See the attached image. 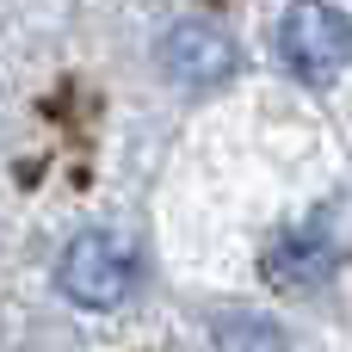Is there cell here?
<instances>
[{"mask_svg":"<svg viewBox=\"0 0 352 352\" xmlns=\"http://www.w3.org/2000/svg\"><path fill=\"white\" fill-rule=\"evenodd\" d=\"M278 62L303 87H328L352 68V19L328 0H291L278 19Z\"/></svg>","mask_w":352,"mask_h":352,"instance_id":"cell-1","label":"cell"},{"mask_svg":"<svg viewBox=\"0 0 352 352\" xmlns=\"http://www.w3.org/2000/svg\"><path fill=\"white\" fill-rule=\"evenodd\" d=\"M130 285H136V248L111 229L74 235L56 260V291L80 309H111V303L130 297Z\"/></svg>","mask_w":352,"mask_h":352,"instance_id":"cell-2","label":"cell"},{"mask_svg":"<svg viewBox=\"0 0 352 352\" xmlns=\"http://www.w3.org/2000/svg\"><path fill=\"white\" fill-rule=\"evenodd\" d=\"M161 68H167L179 87L210 93V87H223V80L235 74V43H229V31H217L210 19H179V25H167V37H161Z\"/></svg>","mask_w":352,"mask_h":352,"instance_id":"cell-3","label":"cell"},{"mask_svg":"<svg viewBox=\"0 0 352 352\" xmlns=\"http://www.w3.org/2000/svg\"><path fill=\"white\" fill-rule=\"evenodd\" d=\"M328 266H334V248H328L322 229H291V235H278V248H272V260H266V272L285 278V285H309V278H322Z\"/></svg>","mask_w":352,"mask_h":352,"instance_id":"cell-4","label":"cell"},{"mask_svg":"<svg viewBox=\"0 0 352 352\" xmlns=\"http://www.w3.org/2000/svg\"><path fill=\"white\" fill-rule=\"evenodd\" d=\"M217 352H285V334L260 316H229L217 322Z\"/></svg>","mask_w":352,"mask_h":352,"instance_id":"cell-5","label":"cell"}]
</instances>
